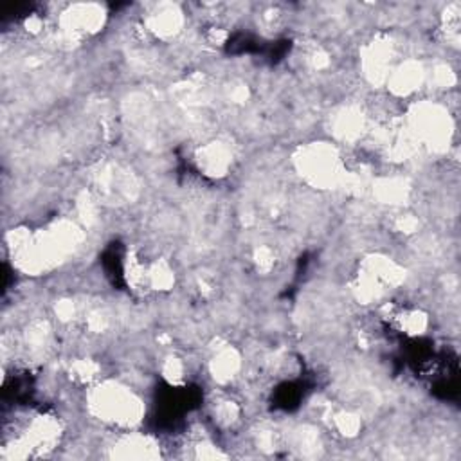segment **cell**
I'll use <instances>...</instances> for the list:
<instances>
[{
    "label": "cell",
    "instance_id": "obj_1",
    "mask_svg": "<svg viewBox=\"0 0 461 461\" xmlns=\"http://www.w3.org/2000/svg\"><path fill=\"white\" fill-rule=\"evenodd\" d=\"M92 407L103 420L131 423L140 412L139 398L122 385L103 384L92 396Z\"/></svg>",
    "mask_w": 461,
    "mask_h": 461
},
{
    "label": "cell",
    "instance_id": "obj_2",
    "mask_svg": "<svg viewBox=\"0 0 461 461\" xmlns=\"http://www.w3.org/2000/svg\"><path fill=\"white\" fill-rule=\"evenodd\" d=\"M104 22V11L95 4L68 5L61 13V32L68 38H81L95 32Z\"/></svg>",
    "mask_w": 461,
    "mask_h": 461
},
{
    "label": "cell",
    "instance_id": "obj_3",
    "mask_svg": "<svg viewBox=\"0 0 461 461\" xmlns=\"http://www.w3.org/2000/svg\"><path fill=\"white\" fill-rule=\"evenodd\" d=\"M182 25V13L178 11L176 5H157L148 18V27L149 31H153L155 34L160 36H167V34H175Z\"/></svg>",
    "mask_w": 461,
    "mask_h": 461
}]
</instances>
